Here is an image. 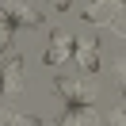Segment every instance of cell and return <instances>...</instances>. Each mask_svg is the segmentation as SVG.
I'll list each match as a JSON object with an SVG mask.
<instances>
[{
  "label": "cell",
  "instance_id": "obj_1",
  "mask_svg": "<svg viewBox=\"0 0 126 126\" xmlns=\"http://www.w3.org/2000/svg\"><path fill=\"white\" fill-rule=\"evenodd\" d=\"M54 95L65 99V107H80V103H95L99 88H95V80H69V77H57V80H54Z\"/></svg>",
  "mask_w": 126,
  "mask_h": 126
},
{
  "label": "cell",
  "instance_id": "obj_2",
  "mask_svg": "<svg viewBox=\"0 0 126 126\" xmlns=\"http://www.w3.org/2000/svg\"><path fill=\"white\" fill-rule=\"evenodd\" d=\"M118 16H122V0H95V4H88L80 12V19L92 27H111Z\"/></svg>",
  "mask_w": 126,
  "mask_h": 126
},
{
  "label": "cell",
  "instance_id": "obj_3",
  "mask_svg": "<svg viewBox=\"0 0 126 126\" xmlns=\"http://www.w3.org/2000/svg\"><path fill=\"white\" fill-rule=\"evenodd\" d=\"M73 57H77V65L84 73H95V69H99V42H95L92 34L73 38Z\"/></svg>",
  "mask_w": 126,
  "mask_h": 126
},
{
  "label": "cell",
  "instance_id": "obj_4",
  "mask_svg": "<svg viewBox=\"0 0 126 126\" xmlns=\"http://www.w3.org/2000/svg\"><path fill=\"white\" fill-rule=\"evenodd\" d=\"M73 57V34L69 31H57L54 38H50V46H46V57H42V61L50 65V69H61L65 61H69Z\"/></svg>",
  "mask_w": 126,
  "mask_h": 126
},
{
  "label": "cell",
  "instance_id": "obj_5",
  "mask_svg": "<svg viewBox=\"0 0 126 126\" xmlns=\"http://www.w3.org/2000/svg\"><path fill=\"white\" fill-rule=\"evenodd\" d=\"M23 57H8V65H4V69H0V92H4V95H19V92H23Z\"/></svg>",
  "mask_w": 126,
  "mask_h": 126
},
{
  "label": "cell",
  "instance_id": "obj_6",
  "mask_svg": "<svg viewBox=\"0 0 126 126\" xmlns=\"http://www.w3.org/2000/svg\"><path fill=\"white\" fill-rule=\"evenodd\" d=\"M57 122H65V126H92V122H103V118L95 115L92 103H80V107H65V115Z\"/></svg>",
  "mask_w": 126,
  "mask_h": 126
},
{
  "label": "cell",
  "instance_id": "obj_7",
  "mask_svg": "<svg viewBox=\"0 0 126 126\" xmlns=\"http://www.w3.org/2000/svg\"><path fill=\"white\" fill-rule=\"evenodd\" d=\"M16 31H19V27H16V19L8 16V8H0V50H8V46H12Z\"/></svg>",
  "mask_w": 126,
  "mask_h": 126
},
{
  "label": "cell",
  "instance_id": "obj_8",
  "mask_svg": "<svg viewBox=\"0 0 126 126\" xmlns=\"http://www.w3.org/2000/svg\"><path fill=\"white\" fill-rule=\"evenodd\" d=\"M0 122H12V126H38L42 118H38V115H23V111H4Z\"/></svg>",
  "mask_w": 126,
  "mask_h": 126
},
{
  "label": "cell",
  "instance_id": "obj_9",
  "mask_svg": "<svg viewBox=\"0 0 126 126\" xmlns=\"http://www.w3.org/2000/svg\"><path fill=\"white\" fill-rule=\"evenodd\" d=\"M103 122H115V126H122V122H126V111H122V103H118V107H115V115H111V118H103Z\"/></svg>",
  "mask_w": 126,
  "mask_h": 126
},
{
  "label": "cell",
  "instance_id": "obj_10",
  "mask_svg": "<svg viewBox=\"0 0 126 126\" xmlns=\"http://www.w3.org/2000/svg\"><path fill=\"white\" fill-rule=\"evenodd\" d=\"M69 4H73V0H54V8H69Z\"/></svg>",
  "mask_w": 126,
  "mask_h": 126
},
{
  "label": "cell",
  "instance_id": "obj_11",
  "mask_svg": "<svg viewBox=\"0 0 126 126\" xmlns=\"http://www.w3.org/2000/svg\"><path fill=\"white\" fill-rule=\"evenodd\" d=\"M0 95H4V92H0Z\"/></svg>",
  "mask_w": 126,
  "mask_h": 126
}]
</instances>
